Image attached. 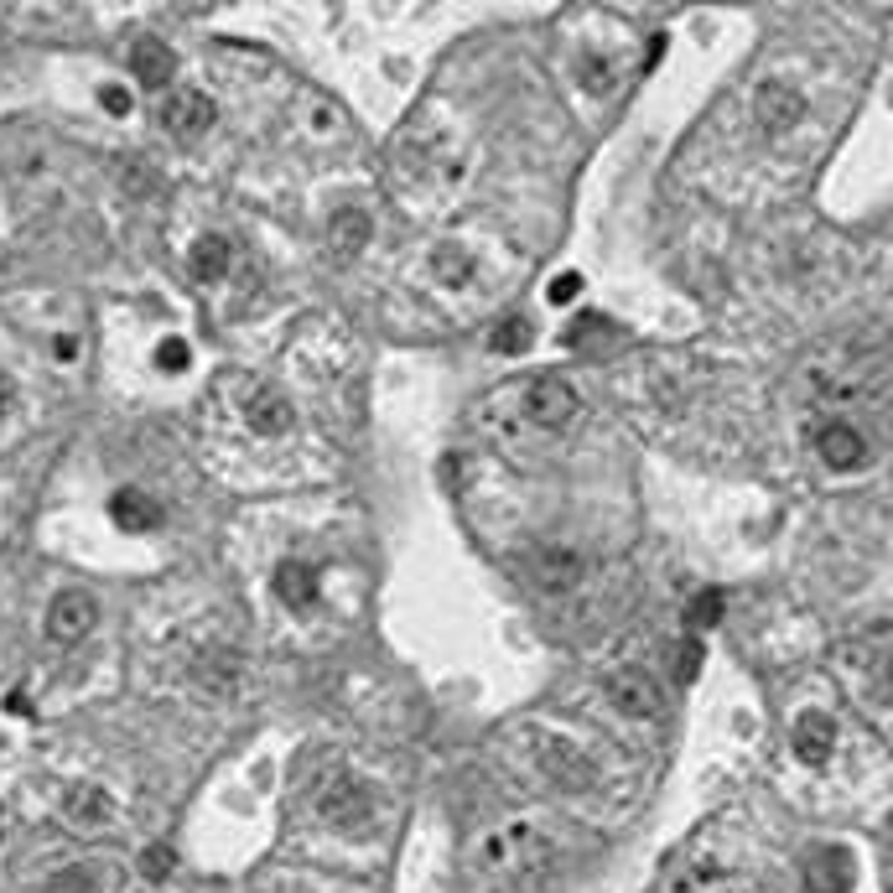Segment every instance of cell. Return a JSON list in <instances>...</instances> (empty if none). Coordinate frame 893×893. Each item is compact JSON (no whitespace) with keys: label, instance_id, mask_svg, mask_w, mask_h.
Here are the masks:
<instances>
[{"label":"cell","instance_id":"4","mask_svg":"<svg viewBox=\"0 0 893 893\" xmlns=\"http://www.w3.org/2000/svg\"><path fill=\"white\" fill-rule=\"evenodd\" d=\"M519 405H525V422L541 426V431H562L577 416V395H571L566 379H530Z\"/></svg>","mask_w":893,"mask_h":893},{"label":"cell","instance_id":"16","mask_svg":"<svg viewBox=\"0 0 893 893\" xmlns=\"http://www.w3.org/2000/svg\"><path fill=\"white\" fill-rule=\"evenodd\" d=\"M805 883H810V893H852V863H846L842 846H821L805 868Z\"/></svg>","mask_w":893,"mask_h":893},{"label":"cell","instance_id":"29","mask_svg":"<svg viewBox=\"0 0 893 893\" xmlns=\"http://www.w3.org/2000/svg\"><path fill=\"white\" fill-rule=\"evenodd\" d=\"M16 416V379L0 375V422H11Z\"/></svg>","mask_w":893,"mask_h":893},{"label":"cell","instance_id":"26","mask_svg":"<svg viewBox=\"0 0 893 893\" xmlns=\"http://www.w3.org/2000/svg\"><path fill=\"white\" fill-rule=\"evenodd\" d=\"M717 618H722V598H717V592H702L696 608H691V624H696V629H712Z\"/></svg>","mask_w":893,"mask_h":893},{"label":"cell","instance_id":"10","mask_svg":"<svg viewBox=\"0 0 893 893\" xmlns=\"http://www.w3.org/2000/svg\"><path fill=\"white\" fill-rule=\"evenodd\" d=\"M188 271H192V281H203V286L229 281V271H235V244L224 235H203L188 250Z\"/></svg>","mask_w":893,"mask_h":893},{"label":"cell","instance_id":"11","mask_svg":"<svg viewBox=\"0 0 893 893\" xmlns=\"http://www.w3.org/2000/svg\"><path fill=\"white\" fill-rule=\"evenodd\" d=\"M536 577H541L545 592H571L588 577V562H582L571 545H545L541 556H536Z\"/></svg>","mask_w":893,"mask_h":893},{"label":"cell","instance_id":"28","mask_svg":"<svg viewBox=\"0 0 893 893\" xmlns=\"http://www.w3.org/2000/svg\"><path fill=\"white\" fill-rule=\"evenodd\" d=\"M99 104H104L110 115H130V89H125V84H104V89H99Z\"/></svg>","mask_w":893,"mask_h":893},{"label":"cell","instance_id":"3","mask_svg":"<svg viewBox=\"0 0 893 893\" xmlns=\"http://www.w3.org/2000/svg\"><path fill=\"white\" fill-rule=\"evenodd\" d=\"M608 702L624 717H634V722H655L659 712H665V691H659V681L650 670L629 665V670H613L608 676Z\"/></svg>","mask_w":893,"mask_h":893},{"label":"cell","instance_id":"18","mask_svg":"<svg viewBox=\"0 0 893 893\" xmlns=\"http://www.w3.org/2000/svg\"><path fill=\"white\" fill-rule=\"evenodd\" d=\"M130 73H136L141 89H166V84H172V52H166L156 37H141V42L130 48Z\"/></svg>","mask_w":893,"mask_h":893},{"label":"cell","instance_id":"21","mask_svg":"<svg viewBox=\"0 0 893 893\" xmlns=\"http://www.w3.org/2000/svg\"><path fill=\"white\" fill-rule=\"evenodd\" d=\"M571 73H577V89H582V95H592V99H608L613 84H618V73H613V63L603 58V52H582Z\"/></svg>","mask_w":893,"mask_h":893},{"label":"cell","instance_id":"24","mask_svg":"<svg viewBox=\"0 0 893 893\" xmlns=\"http://www.w3.org/2000/svg\"><path fill=\"white\" fill-rule=\"evenodd\" d=\"M48 893H99V889H95V872H89V868H68V872H58V878H52Z\"/></svg>","mask_w":893,"mask_h":893},{"label":"cell","instance_id":"6","mask_svg":"<svg viewBox=\"0 0 893 893\" xmlns=\"http://www.w3.org/2000/svg\"><path fill=\"white\" fill-rule=\"evenodd\" d=\"M218 110H213V99L203 89H177V95H166L162 104V125L166 136H177V141H198V136H209Z\"/></svg>","mask_w":893,"mask_h":893},{"label":"cell","instance_id":"15","mask_svg":"<svg viewBox=\"0 0 893 893\" xmlns=\"http://www.w3.org/2000/svg\"><path fill=\"white\" fill-rule=\"evenodd\" d=\"M110 519H115L120 530L141 536V530H156V525H162V504L151 494H141V489H120V494L110 499Z\"/></svg>","mask_w":893,"mask_h":893},{"label":"cell","instance_id":"9","mask_svg":"<svg viewBox=\"0 0 893 893\" xmlns=\"http://www.w3.org/2000/svg\"><path fill=\"white\" fill-rule=\"evenodd\" d=\"M790 743H795V758L800 764H810V769H821L826 758L837 753V722L826 717V712H805L790 732Z\"/></svg>","mask_w":893,"mask_h":893},{"label":"cell","instance_id":"8","mask_svg":"<svg viewBox=\"0 0 893 893\" xmlns=\"http://www.w3.org/2000/svg\"><path fill=\"white\" fill-rule=\"evenodd\" d=\"M816 452H821L826 468L837 473H852L868 463V442H863V431L852 422H821L816 426Z\"/></svg>","mask_w":893,"mask_h":893},{"label":"cell","instance_id":"14","mask_svg":"<svg viewBox=\"0 0 893 893\" xmlns=\"http://www.w3.org/2000/svg\"><path fill=\"white\" fill-rule=\"evenodd\" d=\"M426 271H431V281L437 286L463 291V286H473V276H478V260H473L468 244H437L431 260H426Z\"/></svg>","mask_w":893,"mask_h":893},{"label":"cell","instance_id":"27","mask_svg":"<svg viewBox=\"0 0 893 893\" xmlns=\"http://www.w3.org/2000/svg\"><path fill=\"white\" fill-rule=\"evenodd\" d=\"M141 872L151 878V883H162L166 872H172V852H166V846H151V852L141 857Z\"/></svg>","mask_w":893,"mask_h":893},{"label":"cell","instance_id":"1","mask_svg":"<svg viewBox=\"0 0 893 893\" xmlns=\"http://www.w3.org/2000/svg\"><path fill=\"white\" fill-rule=\"evenodd\" d=\"M545 852H551V837H545L541 826H530V821L494 826V831H483L478 846H473V868L483 872V878H510V872L536 868Z\"/></svg>","mask_w":893,"mask_h":893},{"label":"cell","instance_id":"5","mask_svg":"<svg viewBox=\"0 0 893 893\" xmlns=\"http://www.w3.org/2000/svg\"><path fill=\"white\" fill-rule=\"evenodd\" d=\"M95 624H99V603L89 598V592H58L52 598V608H48V639L52 644H78V639H89L95 634Z\"/></svg>","mask_w":893,"mask_h":893},{"label":"cell","instance_id":"25","mask_svg":"<svg viewBox=\"0 0 893 893\" xmlns=\"http://www.w3.org/2000/svg\"><path fill=\"white\" fill-rule=\"evenodd\" d=\"M582 297V276L577 271H566V276H556V281L545 286V302H556V306H571Z\"/></svg>","mask_w":893,"mask_h":893},{"label":"cell","instance_id":"13","mask_svg":"<svg viewBox=\"0 0 893 893\" xmlns=\"http://www.w3.org/2000/svg\"><path fill=\"white\" fill-rule=\"evenodd\" d=\"M276 592H281V603L291 613H312L317 608V566L312 562H281L276 566Z\"/></svg>","mask_w":893,"mask_h":893},{"label":"cell","instance_id":"30","mask_svg":"<svg viewBox=\"0 0 893 893\" xmlns=\"http://www.w3.org/2000/svg\"><path fill=\"white\" fill-rule=\"evenodd\" d=\"M52 359H58V364H73V359H78V338H73V332H58V338H52Z\"/></svg>","mask_w":893,"mask_h":893},{"label":"cell","instance_id":"7","mask_svg":"<svg viewBox=\"0 0 893 893\" xmlns=\"http://www.w3.org/2000/svg\"><path fill=\"white\" fill-rule=\"evenodd\" d=\"M753 120H758L764 136H784V130H795L800 120H805V99L790 84H764L753 95Z\"/></svg>","mask_w":893,"mask_h":893},{"label":"cell","instance_id":"19","mask_svg":"<svg viewBox=\"0 0 893 893\" xmlns=\"http://www.w3.org/2000/svg\"><path fill=\"white\" fill-rule=\"evenodd\" d=\"M63 816L73 826H104L115 816V800H110V790H99V784H73L68 800H63Z\"/></svg>","mask_w":893,"mask_h":893},{"label":"cell","instance_id":"23","mask_svg":"<svg viewBox=\"0 0 893 893\" xmlns=\"http://www.w3.org/2000/svg\"><path fill=\"white\" fill-rule=\"evenodd\" d=\"M188 364H192V349L183 338H162V343H156V369H162V375H183Z\"/></svg>","mask_w":893,"mask_h":893},{"label":"cell","instance_id":"20","mask_svg":"<svg viewBox=\"0 0 893 893\" xmlns=\"http://www.w3.org/2000/svg\"><path fill=\"white\" fill-rule=\"evenodd\" d=\"M364 239H369V213L364 209H338L328 224V244L338 260H353L364 250Z\"/></svg>","mask_w":893,"mask_h":893},{"label":"cell","instance_id":"22","mask_svg":"<svg viewBox=\"0 0 893 893\" xmlns=\"http://www.w3.org/2000/svg\"><path fill=\"white\" fill-rule=\"evenodd\" d=\"M530 338H536V328L525 323V317H504L494 328V349L499 353H519V349H530Z\"/></svg>","mask_w":893,"mask_h":893},{"label":"cell","instance_id":"2","mask_svg":"<svg viewBox=\"0 0 893 893\" xmlns=\"http://www.w3.org/2000/svg\"><path fill=\"white\" fill-rule=\"evenodd\" d=\"M312 805H317V816H323L332 831H343V837H359V831L375 826V790L359 775H349V769H328V775L317 779Z\"/></svg>","mask_w":893,"mask_h":893},{"label":"cell","instance_id":"17","mask_svg":"<svg viewBox=\"0 0 893 893\" xmlns=\"http://www.w3.org/2000/svg\"><path fill=\"white\" fill-rule=\"evenodd\" d=\"M541 769L545 775L566 779V784H588L592 779V764L582 749H571L566 738H541Z\"/></svg>","mask_w":893,"mask_h":893},{"label":"cell","instance_id":"12","mask_svg":"<svg viewBox=\"0 0 893 893\" xmlns=\"http://www.w3.org/2000/svg\"><path fill=\"white\" fill-rule=\"evenodd\" d=\"M244 422H250L255 437H286L297 426V411H291V400L281 390H255V400L244 405Z\"/></svg>","mask_w":893,"mask_h":893}]
</instances>
